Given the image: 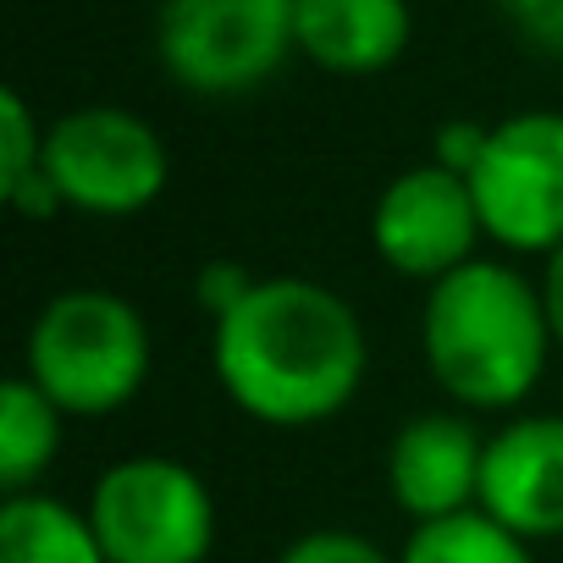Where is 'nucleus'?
<instances>
[{
    "mask_svg": "<svg viewBox=\"0 0 563 563\" xmlns=\"http://www.w3.org/2000/svg\"><path fill=\"white\" fill-rule=\"evenodd\" d=\"M210 371L238 415L271 431L338 420L371 371L360 310L316 276H260L249 299L210 321Z\"/></svg>",
    "mask_w": 563,
    "mask_h": 563,
    "instance_id": "nucleus-1",
    "label": "nucleus"
},
{
    "mask_svg": "<svg viewBox=\"0 0 563 563\" xmlns=\"http://www.w3.org/2000/svg\"><path fill=\"white\" fill-rule=\"evenodd\" d=\"M552 354L541 276H525L508 254H475L420 299V360L453 409L514 415Z\"/></svg>",
    "mask_w": 563,
    "mask_h": 563,
    "instance_id": "nucleus-2",
    "label": "nucleus"
},
{
    "mask_svg": "<svg viewBox=\"0 0 563 563\" xmlns=\"http://www.w3.org/2000/svg\"><path fill=\"white\" fill-rule=\"evenodd\" d=\"M150 365V321L117 288H62L23 332V376L67 420H106L128 409L144 393Z\"/></svg>",
    "mask_w": 563,
    "mask_h": 563,
    "instance_id": "nucleus-3",
    "label": "nucleus"
},
{
    "mask_svg": "<svg viewBox=\"0 0 563 563\" xmlns=\"http://www.w3.org/2000/svg\"><path fill=\"white\" fill-rule=\"evenodd\" d=\"M89 525L111 563H210L221 508L188 459L128 453L95 475Z\"/></svg>",
    "mask_w": 563,
    "mask_h": 563,
    "instance_id": "nucleus-4",
    "label": "nucleus"
},
{
    "mask_svg": "<svg viewBox=\"0 0 563 563\" xmlns=\"http://www.w3.org/2000/svg\"><path fill=\"white\" fill-rule=\"evenodd\" d=\"M294 51V0H161L155 62L199 100L265 89Z\"/></svg>",
    "mask_w": 563,
    "mask_h": 563,
    "instance_id": "nucleus-5",
    "label": "nucleus"
},
{
    "mask_svg": "<svg viewBox=\"0 0 563 563\" xmlns=\"http://www.w3.org/2000/svg\"><path fill=\"white\" fill-rule=\"evenodd\" d=\"M45 172L67 210L133 221L172 188V150L161 128L128 106H73L51 122Z\"/></svg>",
    "mask_w": 563,
    "mask_h": 563,
    "instance_id": "nucleus-6",
    "label": "nucleus"
},
{
    "mask_svg": "<svg viewBox=\"0 0 563 563\" xmlns=\"http://www.w3.org/2000/svg\"><path fill=\"white\" fill-rule=\"evenodd\" d=\"M470 194L492 249L547 260L563 243V111L530 106L492 122Z\"/></svg>",
    "mask_w": 563,
    "mask_h": 563,
    "instance_id": "nucleus-7",
    "label": "nucleus"
},
{
    "mask_svg": "<svg viewBox=\"0 0 563 563\" xmlns=\"http://www.w3.org/2000/svg\"><path fill=\"white\" fill-rule=\"evenodd\" d=\"M486 243L470 177L420 161L398 177H387V188L371 205V249L393 276H409L420 288L442 282L448 271L470 265Z\"/></svg>",
    "mask_w": 563,
    "mask_h": 563,
    "instance_id": "nucleus-8",
    "label": "nucleus"
},
{
    "mask_svg": "<svg viewBox=\"0 0 563 563\" xmlns=\"http://www.w3.org/2000/svg\"><path fill=\"white\" fill-rule=\"evenodd\" d=\"M486 431L470 409H420L387 442V497L409 525H431L464 508H481Z\"/></svg>",
    "mask_w": 563,
    "mask_h": 563,
    "instance_id": "nucleus-9",
    "label": "nucleus"
},
{
    "mask_svg": "<svg viewBox=\"0 0 563 563\" xmlns=\"http://www.w3.org/2000/svg\"><path fill=\"white\" fill-rule=\"evenodd\" d=\"M481 508L530 547L563 541V415H508L486 431Z\"/></svg>",
    "mask_w": 563,
    "mask_h": 563,
    "instance_id": "nucleus-10",
    "label": "nucleus"
},
{
    "mask_svg": "<svg viewBox=\"0 0 563 563\" xmlns=\"http://www.w3.org/2000/svg\"><path fill=\"white\" fill-rule=\"evenodd\" d=\"M409 40V0H294V51L332 78H382Z\"/></svg>",
    "mask_w": 563,
    "mask_h": 563,
    "instance_id": "nucleus-11",
    "label": "nucleus"
},
{
    "mask_svg": "<svg viewBox=\"0 0 563 563\" xmlns=\"http://www.w3.org/2000/svg\"><path fill=\"white\" fill-rule=\"evenodd\" d=\"M0 563H111L89 508H73L56 492L0 497Z\"/></svg>",
    "mask_w": 563,
    "mask_h": 563,
    "instance_id": "nucleus-12",
    "label": "nucleus"
},
{
    "mask_svg": "<svg viewBox=\"0 0 563 563\" xmlns=\"http://www.w3.org/2000/svg\"><path fill=\"white\" fill-rule=\"evenodd\" d=\"M67 415L18 371L0 387V492H40L51 464L62 459Z\"/></svg>",
    "mask_w": 563,
    "mask_h": 563,
    "instance_id": "nucleus-13",
    "label": "nucleus"
},
{
    "mask_svg": "<svg viewBox=\"0 0 563 563\" xmlns=\"http://www.w3.org/2000/svg\"><path fill=\"white\" fill-rule=\"evenodd\" d=\"M398 563H536V547L497 525L486 508H464L431 525H409Z\"/></svg>",
    "mask_w": 563,
    "mask_h": 563,
    "instance_id": "nucleus-14",
    "label": "nucleus"
},
{
    "mask_svg": "<svg viewBox=\"0 0 563 563\" xmlns=\"http://www.w3.org/2000/svg\"><path fill=\"white\" fill-rule=\"evenodd\" d=\"M45 139H51V122H40V111L18 89L0 95V194L45 172Z\"/></svg>",
    "mask_w": 563,
    "mask_h": 563,
    "instance_id": "nucleus-15",
    "label": "nucleus"
},
{
    "mask_svg": "<svg viewBox=\"0 0 563 563\" xmlns=\"http://www.w3.org/2000/svg\"><path fill=\"white\" fill-rule=\"evenodd\" d=\"M271 563H398V552H387L382 541H371V536H360V530L321 525V530L294 536Z\"/></svg>",
    "mask_w": 563,
    "mask_h": 563,
    "instance_id": "nucleus-16",
    "label": "nucleus"
},
{
    "mask_svg": "<svg viewBox=\"0 0 563 563\" xmlns=\"http://www.w3.org/2000/svg\"><path fill=\"white\" fill-rule=\"evenodd\" d=\"M514 40L547 62H563V0H497Z\"/></svg>",
    "mask_w": 563,
    "mask_h": 563,
    "instance_id": "nucleus-17",
    "label": "nucleus"
},
{
    "mask_svg": "<svg viewBox=\"0 0 563 563\" xmlns=\"http://www.w3.org/2000/svg\"><path fill=\"white\" fill-rule=\"evenodd\" d=\"M254 282H260V271H249V265L232 260V254H216V260H205V265L194 271V305H199L210 321H221L227 310H238V305L249 299Z\"/></svg>",
    "mask_w": 563,
    "mask_h": 563,
    "instance_id": "nucleus-18",
    "label": "nucleus"
},
{
    "mask_svg": "<svg viewBox=\"0 0 563 563\" xmlns=\"http://www.w3.org/2000/svg\"><path fill=\"white\" fill-rule=\"evenodd\" d=\"M486 133H492V122L453 117V122H442V128L431 133V161L448 166V172H459V177H470L475 161H481V150H486Z\"/></svg>",
    "mask_w": 563,
    "mask_h": 563,
    "instance_id": "nucleus-19",
    "label": "nucleus"
},
{
    "mask_svg": "<svg viewBox=\"0 0 563 563\" xmlns=\"http://www.w3.org/2000/svg\"><path fill=\"white\" fill-rule=\"evenodd\" d=\"M541 299H547V316H552V338H558V354H563V243L541 260Z\"/></svg>",
    "mask_w": 563,
    "mask_h": 563,
    "instance_id": "nucleus-20",
    "label": "nucleus"
}]
</instances>
